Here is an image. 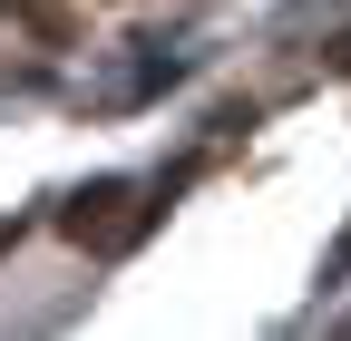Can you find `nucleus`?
Segmentation results:
<instances>
[{"label": "nucleus", "mask_w": 351, "mask_h": 341, "mask_svg": "<svg viewBox=\"0 0 351 341\" xmlns=\"http://www.w3.org/2000/svg\"><path fill=\"white\" fill-rule=\"evenodd\" d=\"M156 205H166V186L98 176V186H78V195L59 205V234H69V244H88V253H127V244H147Z\"/></svg>", "instance_id": "nucleus-1"}, {"label": "nucleus", "mask_w": 351, "mask_h": 341, "mask_svg": "<svg viewBox=\"0 0 351 341\" xmlns=\"http://www.w3.org/2000/svg\"><path fill=\"white\" fill-rule=\"evenodd\" d=\"M10 244H20V225H0V253H10Z\"/></svg>", "instance_id": "nucleus-2"}]
</instances>
